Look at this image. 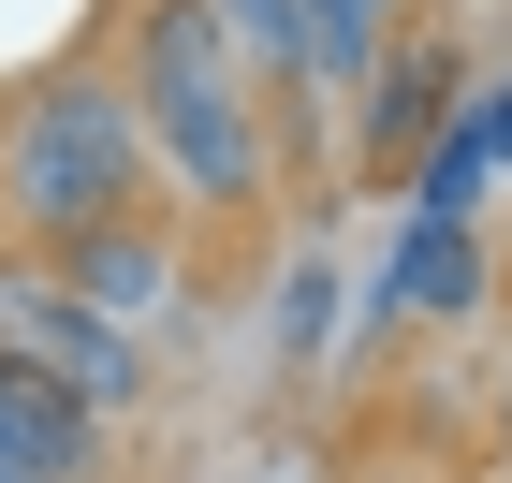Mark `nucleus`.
Wrapping results in <instances>:
<instances>
[{"label":"nucleus","mask_w":512,"mask_h":483,"mask_svg":"<svg viewBox=\"0 0 512 483\" xmlns=\"http://www.w3.org/2000/svg\"><path fill=\"white\" fill-rule=\"evenodd\" d=\"M454 103H469V30H454V15H395L381 59L352 74V161L366 176H410V161L454 132Z\"/></svg>","instance_id":"nucleus-4"},{"label":"nucleus","mask_w":512,"mask_h":483,"mask_svg":"<svg viewBox=\"0 0 512 483\" xmlns=\"http://www.w3.org/2000/svg\"><path fill=\"white\" fill-rule=\"evenodd\" d=\"M147 118H132V88L103 44L74 59H44V74L0 88V249H74L103 220H147Z\"/></svg>","instance_id":"nucleus-2"},{"label":"nucleus","mask_w":512,"mask_h":483,"mask_svg":"<svg viewBox=\"0 0 512 483\" xmlns=\"http://www.w3.org/2000/svg\"><path fill=\"white\" fill-rule=\"evenodd\" d=\"M498 469H512V381H498Z\"/></svg>","instance_id":"nucleus-11"},{"label":"nucleus","mask_w":512,"mask_h":483,"mask_svg":"<svg viewBox=\"0 0 512 483\" xmlns=\"http://www.w3.org/2000/svg\"><path fill=\"white\" fill-rule=\"evenodd\" d=\"M322 308H337V264H293V279H278V337L322 352Z\"/></svg>","instance_id":"nucleus-10"},{"label":"nucleus","mask_w":512,"mask_h":483,"mask_svg":"<svg viewBox=\"0 0 512 483\" xmlns=\"http://www.w3.org/2000/svg\"><path fill=\"white\" fill-rule=\"evenodd\" d=\"M205 30L235 44V74L264 88V118L278 103H352V74H337V44H322L308 0H205Z\"/></svg>","instance_id":"nucleus-6"},{"label":"nucleus","mask_w":512,"mask_h":483,"mask_svg":"<svg viewBox=\"0 0 512 483\" xmlns=\"http://www.w3.org/2000/svg\"><path fill=\"white\" fill-rule=\"evenodd\" d=\"M498 483H512V469H498Z\"/></svg>","instance_id":"nucleus-12"},{"label":"nucleus","mask_w":512,"mask_h":483,"mask_svg":"<svg viewBox=\"0 0 512 483\" xmlns=\"http://www.w3.org/2000/svg\"><path fill=\"white\" fill-rule=\"evenodd\" d=\"M103 59H118L132 118H147V191L176 235H249L278 205V176H293V147H278L264 88L235 74V44L205 30V0H132L118 30H103Z\"/></svg>","instance_id":"nucleus-1"},{"label":"nucleus","mask_w":512,"mask_h":483,"mask_svg":"<svg viewBox=\"0 0 512 483\" xmlns=\"http://www.w3.org/2000/svg\"><path fill=\"white\" fill-rule=\"evenodd\" d=\"M498 161H512V88H498V103L469 88V103H454V132H439V147L410 161V220H469Z\"/></svg>","instance_id":"nucleus-9"},{"label":"nucleus","mask_w":512,"mask_h":483,"mask_svg":"<svg viewBox=\"0 0 512 483\" xmlns=\"http://www.w3.org/2000/svg\"><path fill=\"white\" fill-rule=\"evenodd\" d=\"M103 469H118V425H88L74 396L0 366V483H103Z\"/></svg>","instance_id":"nucleus-8"},{"label":"nucleus","mask_w":512,"mask_h":483,"mask_svg":"<svg viewBox=\"0 0 512 483\" xmlns=\"http://www.w3.org/2000/svg\"><path fill=\"white\" fill-rule=\"evenodd\" d=\"M44 279L74 293L88 322H118L132 352H147L161 322L191 308V235H176V220H161V205H147V220H103V235H74V249H44Z\"/></svg>","instance_id":"nucleus-5"},{"label":"nucleus","mask_w":512,"mask_h":483,"mask_svg":"<svg viewBox=\"0 0 512 483\" xmlns=\"http://www.w3.org/2000/svg\"><path fill=\"white\" fill-rule=\"evenodd\" d=\"M454 308H483V235H469V220H410L395 264L366 279V337H395V322H454Z\"/></svg>","instance_id":"nucleus-7"},{"label":"nucleus","mask_w":512,"mask_h":483,"mask_svg":"<svg viewBox=\"0 0 512 483\" xmlns=\"http://www.w3.org/2000/svg\"><path fill=\"white\" fill-rule=\"evenodd\" d=\"M0 366L44 381V396H74L88 425H132V410H147V352H132L118 322H88L30 249H0Z\"/></svg>","instance_id":"nucleus-3"}]
</instances>
